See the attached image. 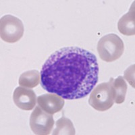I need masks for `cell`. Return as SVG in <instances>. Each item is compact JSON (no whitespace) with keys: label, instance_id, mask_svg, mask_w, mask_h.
Returning a JSON list of instances; mask_svg holds the SVG:
<instances>
[{"label":"cell","instance_id":"cell-1","mask_svg":"<svg viewBox=\"0 0 135 135\" xmlns=\"http://www.w3.org/2000/svg\"><path fill=\"white\" fill-rule=\"evenodd\" d=\"M99 65L93 53L78 47H66L48 57L41 70V85L64 99L86 97L99 80Z\"/></svg>","mask_w":135,"mask_h":135},{"label":"cell","instance_id":"cell-2","mask_svg":"<svg viewBox=\"0 0 135 135\" xmlns=\"http://www.w3.org/2000/svg\"><path fill=\"white\" fill-rule=\"evenodd\" d=\"M124 50L122 40L115 34H108L100 38L97 51L100 58L106 62H112L120 58Z\"/></svg>","mask_w":135,"mask_h":135},{"label":"cell","instance_id":"cell-3","mask_svg":"<svg viewBox=\"0 0 135 135\" xmlns=\"http://www.w3.org/2000/svg\"><path fill=\"white\" fill-rule=\"evenodd\" d=\"M115 102V93L111 79L108 83L97 85L89 97V105L97 111L104 112L111 108Z\"/></svg>","mask_w":135,"mask_h":135},{"label":"cell","instance_id":"cell-4","mask_svg":"<svg viewBox=\"0 0 135 135\" xmlns=\"http://www.w3.org/2000/svg\"><path fill=\"white\" fill-rule=\"evenodd\" d=\"M24 26L21 20L12 15H6L0 20V36L7 43L18 41L24 34Z\"/></svg>","mask_w":135,"mask_h":135},{"label":"cell","instance_id":"cell-5","mask_svg":"<svg viewBox=\"0 0 135 135\" xmlns=\"http://www.w3.org/2000/svg\"><path fill=\"white\" fill-rule=\"evenodd\" d=\"M54 125L52 114L43 111L39 106L35 109L30 117V126L35 134L48 135L51 133Z\"/></svg>","mask_w":135,"mask_h":135},{"label":"cell","instance_id":"cell-6","mask_svg":"<svg viewBox=\"0 0 135 135\" xmlns=\"http://www.w3.org/2000/svg\"><path fill=\"white\" fill-rule=\"evenodd\" d=\"M13 99L16 105L25 111L32 110L37 102L35 93L29 88L18 86L13 94Z\"/></svg>","mask_w":135,"mask_h":135},{"label":"cell","instance_id":"cell-7","mask_svg":"<svg viewBox=\"0 0 135 135\" xmlns=\"http://www.w3.org/2000/svg\"><path fill=\"white\" fill-rule=\"evenodd\" d=\"M64 99L55 93L43 94L37 97L38 106L49 114H54L62 109Z\"/></svg>","mask_w":135,"mask_h":135},{"label":"cell","instance_id":"cell-8","mask_svg":"<svg viewBox=\"0 0 135 135\" xmlns=\"http://www.w3.org/2000/svg\"><path fill=\"white\" fill-rule=\"evenodd\" d=\"M134 2L132 3L128 12L120 19L118 23V31L124 35L132 36L135 34Z\"/></svg>","mask_w":135,"mask_h":135},{"label":"cell","instance_id":"cell-9","mask_svg":"<svg viewBox=\"0 0 135 135\" xmlns=\"http://www.w3.org/2000/svg\"><path fill=\"white\" fill-rule=\"evenodd\" d=\"M41 82V74L37 70H32L27 71L20 75L19 78L18 83L21 86L26 88L35 87L40 84Z\"/></svg>","mask_w":135,"mask_h":135},{"label":"cell","instance_id":"cell-10","mask_svg":"<svg viewBox=\"0 0 135 135\" xmlns=\"http://www.w3.org/2000/svg\"><path fill=\"white\" fill-rule=\"evenodd\" d=\"M112 80V86L114 88L115 93V102L117 104H121L125 100L126 94L127 92V84L124 79L121 76L117 78H110Z\"/></svg>","mask_w":135,"mask_h":135},{"label":"cell","instance_id":"cell-11","mask_svg":"<svg viewBox=\"0 0 135 135\" xmlns=\"http://www.w3.org/2000/svg\"><path fill=\"white\" fill-rule=\"evenodd\" d=\"M53 134L74 135L75 128L71 120L63 116L56 122V128L54 131Z\"/></svg>","mask_w":135,"mask_h":135},{"label":"cell","instance_id":"cell-12","mask_svg":"<svg viewBox=\"0 0 135 135\" xmlns=\"http://www.w3.org/2000/svg\"><path fill=\"white\" fill-rule=\"evenodd\" d=\"M134 69V65L133 64L128 69L126 70L124 72V78L129 82V83H131V79L132 80V83H134V71L132 73V71Z\"/></svg>","mask_w":135,"mask_h":135}]
</instances>
